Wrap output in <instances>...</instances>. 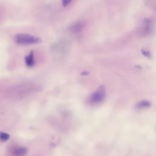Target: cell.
<instances>
[{
	"label": "cell",
	"mask_w": 156,
	"mask_h": 156,
	"mask_svg": "<svg viewBox=\"0 0 156 156\" xmlns=\"http://www.w3.org/2000/svg\"><path fill=\"white\" fill-rule=\"evenodd\" d=\"M66 49V44L64 42H57L53 44V50L57 52H63Z\"/></svg>",
	"instance_id": "obj_7"
},
{
	"label": "cell",
	"mask_w": 156,
	"mask_h": 156,
	"mask_svg": "<svg viewBox=\"0 0 156 156\" xmlns=\"http://www.w3.org/2000/svg\"><path fill=\"white\" fill-rule=\"evenodd\" d=\"M25 62L27 66L31 67L35 64V58H34V51H30L29 54L25 57Z\"/></svg>",
	"instance_id": "obj_6"
},
{
	"label": "cell",
	"mask_w": 156,
	"mask_h": 156,
	"mask_svg": "<svg viewBox=\"0 0 156 156\" xmlns=\"http://www.w3.org/2000/svg\"><path fill=\"white\" fill-rule=\"evenodd\" d=\"M10 138V135L5 132H0V140L2 141H5L8 140Z\"/></svg>",
	"instance_id": "obj_9"
},
{
	"label": "cell",
	"mask_w": 156,
	"mask_h": 156,
	"mask_svg": "<svg viewBox=\"0 0 156 156\" xmlns=\"http://www.w3.org/2000/svg\"><path fill=\"white\" fill-rule=\"evenodd\" d=\"M154 29V24L151 19L145 18L143 23L141 24V27L139 29L140 34L141 35H146L151 33Z\"/></svg>",
	"instance_id": "obj_3"
},
{
	"label": "cell",
	"mask_w": 156,
	"mask_h": 156,
	"mask_svg": "<svg viewBox=\"0 0 156 156\" xmlns=\"http://www.w3.org/2000/svg\"><path fill=\"white\" fill-rule=\"evenodd\" d=\"M15 42L21 44H30L40 42V38L27 34H19L15 37Z\"/></svg>",
	"instance_id": "obj_2"
},
{
	"label": "cell",
	"mask_w": 156,
	"mask_h": 156,
	"mask_svg": "<svg viewBox=\"0 0 156 156\" xmlns=\"http://www.w3.org/2000/svg\"><path fill=\"white\" fill-rule=\"evenodd\" d=\"M150 106H151V102L146 100L141 101L136 104V108L137 109H144V108H148Z\"/></svg>",
	"instance_id": "obj_8"
},
{
	"label": "cell",
	"mask_w": 156,
	"mask_h": 156,
	"mask_svg": "<svg viewBox=\"0 0 156 156\" xmlns=\"http://www.w3.org/2000/svg\"><path fill=\"white\" fill-rule=\"evenodd\" d=\"M142 52H143V54H144V55H146V57H150V56H151V54H150V53H149V52L146 51H144V50H143V51H142Z\"/></svg>",
	"instance_id": "obj_11"
},
{
	"label": "cell",
	"mask_w": 156,
	"mask_h": 156,
	"mask_svg": "<svg viewBox=\"0 0 156 156\" xmlns=\"http://www.w3.org/2000/svg\"><path fill=\"white\" fill-rule=\"evenodd\" d=\"M85 26V22L82 20H79L71 24L69 27V30L74 33H79L82 30Z\"/></svg>",
	"instance_id": "obj_4"
},
{
	"label": "cell",
	"mask_w": 156,
	"mask_h": 156,
	"mask_svg": "<svg viewBox=\"0 0 156 156\" xmlns=\"http://www.w3.org/2000/svg\"><path fill=\"white\" fill-rule=\"evenodd\" d=\"M62 2V5L66 7L71 3V1H63Z\"/></svg>",
	"instance_id": "obj_10"
},
{
	"label": "cell",
	"mask_w": 156,
	"mask_h": 156,
	"mask_svg": "<svg viewBox=\"0 0 156 156\" xmlns=\"http://www.w3.org/2000/svg\"><path fill=\"white\" fill-rule=\"evenodd\" d=\"M11 154L13 156H24L27 154V150L24 147L17 146L12 149Z\"/></svg>",
	"instance_id": "obj_5"
},
{
	"label": "cell",
	"mask_w": 156,
	"mask_h": 156,
	"mask_svg": "<svg viewBox=\"0 0 156 156\" xmlns=\"http://www.w3.org/2000/svg\"><path fill=\"white\" fill-rule=\"evenodd\" d=\"M106 90L104 85H101L94 91L88 98L87 102L89 104L94 105L102 102L105 98Z\"/></svg>",
	"instance_id": "obj_1"
}]
</instances>
